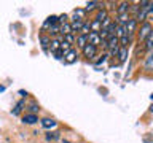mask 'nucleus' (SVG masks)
Returning a JSON list of instances; mask_svg holds the SVG:
<instances>
[{
    "mask_svg": "<svg viewBox=\"0 0 153 143\" xmlns=\"http://www.w3.org/2000/svg\"><path fill=\"white\" fill-rule=\"evenodd\" d=\"M128 56H129V49H128V48H120V52H118V56H117V57H120V64L126 62Z\"/></svg>",
    "mask_w": 153,
    "mask_h": 143,
    "instance_id": "17",
    "label": "nucleus"
},
{
    "mask_svg": "<svg viewBox=\"0 0 153 143\" xmlns=\"http://www.w3.org/2000/svg\"><path fill=\"white\" fill-rule=\"evenodd\" d=\"M61 135H59V132H48L46 133V140H59Z\"/></svg>",
    "mask_w": 153,
    "mask_h": 143,
    "instance_id": "23",
    "label": "nucleus"
},
{
    "mask_svg": "<svg viewBox=\"0 0 153 143\" xmlns=\"http://www.w3.org/2000/svg\"><path fill=\"white\" fill-rule=\"evenodd\" d=\"M153 30V26H152V22H143V24H140L139 26V29H137V33H136V38H137V41L139 43H145V40H147V37L150 35V32Z\"/></svg>",
    "mask_w": 153,
    "mask_h": 143,
    "instance_id": "1",
    "label": "nucleus"
},
{
    "mask_svg": "<svg viewBox=\"0 0 153 143\" xmlns=\"http://www.w3.org/2000/svg\"><path fill=\"white\" fill-rule=\"evenodd\" d=\"M97 52H99V48L94 46V45H89V43L81 49V54H83V57H86L88 60H94V57H97Z\"/></svg>",
    "mask_w": 153,
    "mask_h": 143,
    "instance_id": "2",
    "label": "nucleus"
},
{
    "mask_svg": "<svg viewBox=\"0 0 153 143\" xmlns=\"http://www.w3.org/2000/svg\"><path fill=\"white\" fill-rule=\"evenodd\" d=\"M75 45H76V48L83 49V48L88 45V35H81V33H78V35H76V40H75Z\"/></svg>",
    "mask_w": 153,
    "mask_h": 143,
    "instance_id": "12",
    "label": "nucleus"
},
{
    "mask_svg": "<svg viewBox=\"0 0 153 143\" xmlns=\"http://www.w3.org/2000/svg\"><path fill=\"white\" fill-rule=\"evenodd\" d=\"M40 119H38V114H32V113H26L22 116V122L27 124V126H32V124L38 122Z\"/></svg>",
    "mask_w": 153,
    "mask_h": 143,
    "instance_id": "8",
    "label": "nucleus"
},
{
    "mask_svg": "<svg viewBox=\"0 0 153 143\" xmlns=\"http://www.w3.org/2000/svg\"><path fill=\"white\" fill-rule=\"evenodd\" d=\"M62 40H64V41H67L69 45H72V46H74V45H75V40H76V35H75V33H70V35H65V37H62Z\"/></svg>",
    "mask_w": 153,
    "mask_h": 143,
    "instance_id": "21",
    "label": "nucleus"
},
{
    "mask_svg": "<svg viewBox=\"0 0 153 143\" xmlns=\"http://www.w3.org/2000/svg\"><path fill=\"white\" fill-rule=\"evenodd\" d=\"M61 49V37L59 38H51V45H50V52L54 54Z\"/></svg>",
    "mask_w": 153,
    "mask_h": 143,
    "instance_id": "13",
    "label": "nucleus"
},
{
    "mask_svg": "<svg viewBox=\"0 0 153 143\" xmlns=\"http://www.w3.org/2000/svg\"><path fill=\"white\" fill-rule=\"evenodd\" d=\"M143 49L145 51H153V30L150 32V35L147 37V40H145V43H143Z\"/></svg>",
    "mask_w": 153,
    "mask_h": 143,
    "instance_id": "14",
    "label": "nucleus"
},
{
    "mask_svg": "<svg viewBox=\"0 0 153 143\" xmlns=\"http://www.w3.org/2000/svg\"><path fill=\"white\" fill-rule=\"evenodd\" d=\"M137 29H139V22L132 18L131 21L126 24V32H128V35H129V37H134V35L137 33Z\"/></svg>",
    "mask_w": 153,
    "mask_h": 143,
    "instance_id": "5",
    "label": "nucleus"
},
{
    "mask_svg": "<svg viewBox=\"0 0 153 143\" xmlns=\"http://www.w3.org/2000/svg\"><path fill=\"white\" fill-rule=\"evenodd\" d=\"M54 57H56L57 60H62V59H64V52H62V51L59 49L57 52H54Z\"/></svg>",
    "mask_w": 153,
    "mask_h": 143,
    "instance_id": "26",
    "label": "nucleus"
},
{
    "mask_svg": "<svg viewBox=\"0 0 153 143\" xmlns=\"http://www.w3.org/2000/svg\"><path fill=\"white\" fill-rule=\"evenodd\" d=\"M70 33H74V30H72V26H70V21H69V22H65L61 26V37L70 35Z\"/></svg>",
    "mask_w": 153,
    "mask_h": 143,
    "instance_id": "15",
    "label": "nucleus"
},
{
    "mask_svg": "<svg viewBox=\"0 0 153 143\" xmlns=\"http://www.w3.org/2000/svg\"><path fill=\"white\" fill-rule=\"evenodd\" d=\"M81 35H89L91 33V21H86L83 24V27H81V30H80Z\"/></svg>",
    "mask_w": 153,
    "mask_h": 143,
    "instance_id": "20",
    "label": "nucleus"
},
{
    "mask_svg": "<svg viewBox=\"0 0 153 143\" xmlns=\"http://www.w3.org/2000/svg\"><path fill=\"white\" fill-rule=\"evenodd\" d=\"M152 14H153V2H150V5H148V18H152Z\"/></svg>",
    "mask_w": 153,
    "mask_h": 143,
    "instance_id": "27",
    "label": "nucleus"
},
{
    "mask_svg": "<svg viewBox=\"0 0 153 143\" xmlns=\"http://www.w3.org/2000/svg\"><path fill=\"white\" fill-rule=\"evenodd\" d=\"M40 122H42V127L48 129V130H50V129H54L57 126V121L53 118H43V119H40Z\"/></svg>",
    "mask_w": 153,
    "mask_h": 143,
    "instance_id": "10",
    "label": "nucleus"
},
{
    "mask_svg": "<svg viewBox=\"0 0 153 143\" xmlns=\"http://www.w3.org/2000/svg\"><path fill=\"white\" fill-rule=\"evenodd\" d=\"M88 43H89V45H94V46L100 48V45H102V40H100V35H99V33H94V32H91L89 35H88Z\"/></svg>",
    "mask_w": 153,
    "mask_h": 143,
    "instance_id": "11",
    "label": "nucleus"
},
{
    "mask_svg": "<svg viewBox=\"0 0 153 143\" xmlns=\"http://www.w3.org/2000/svg\"><path fill=\"white\" fill-rule=\"evenodd\" d=\"M108 18H110V14H108V10H107V8L97 10V11H96V14H94V19H96V21H99L100 24H102L105 19H108Z\"/></svg>",
    "mask_w": 153,
    "mask_h": 143,
    "instance_id": "6",
    "label": "nucleus"
},
{
    "mask_svg": "<svg viewBox=\"0 0 153 143\" xmlns=\"http://www.w3.org/2000/svg\"><path fill=\"white\" fill-rule=\"evenodd\" d=\"M129 10H131V3L129 2H120L117 5V16H120V14H128Z\"/></svg>",
    "mask_w": 153,
    "mask_h": 143,
    "instance_id": "7",
    "label": "nucleus"
},
{
    "mask_svg": "<svg viewBox=\"0 0 153 143\" xmlns=\"http://www.w3.org/2000/svg\"><path fill=\"white\" fill-rule=\"evenodd\" d=\"M147 62H148V65H152V64H153V51L150 52V56H148V60H147Z\"/></svg>",
    "mask_w": 153,
    "mask_h": 143,
    "instance_id": "28",
    "label": "nucleus"
},
{
    "mask_svg": "<svg viewBox=\"0 0 153 143\" xmlns=\"http://www.w3.org/2000/svg\"><path fill=\"white\" fill-rule=\"evenodd\" d=\"M100 30H102V24L99 21H96V19H91V32L100 33Z\"/></svg>",
    "mask_w": 153,
    "mask_h": 143,
    "instance_id": "19",
    "label": "nucleus"
},
{
    "mask_svg": "<svg viewBox=\"0 0 153 143\" xmlns=\"http://www.w3.org/2000/svg\"><path fill=\"white\" fill-rule=\"evenodd\" d=\"M67 18H69L67 14H59V24H61V26H62V24H65V22H69V21H67Z\"/></svg>",
    "mask_w": 153,
    "mask_h": 143,
    "instance_id": "25",
    "label": "nucleus"
},
{
    "mask_svg": "<svg viewBox=\"0 0 153 143\" xmlns=\"http://www.w3.org/2000/svg\"><path fill=\"white\" fill-rule=\"evenodd\" d=\"M134 41V37H129V35H124L120 38V46L121 48H129V45Z\"/></svg>",
    "mask_w": 153,
    "mask_h": 143,
    "instance_id": "16",
    "label": "nucleus"
},
{
    "mask_svg": "<svg viewBox=\"0 0 153 143\" xmlns=\"http://www.w3.org/2000/svg\"><path fill=\"white\" fill-rule=\"evenodd\" d=\"M29 111H30L32 114H37L38 111H40V107H38L37 103H32L30 107H29Z\"/></svg>",
    "mask_w": 153,
    "mask_h": 143,
    "instance_id": "24",
    "label": "nucleus"
},
{
    "mask_svg": "<svg viewBox=\"0 0 153 143\" xmlns=\"http://www.w3.org/2000/svg\"><path fill=\"white\" fill-rule=\"evenodd\" d=\"M78 57H80L78 51L72 48V49H70L69 52H65V56H64V62H65V64H69V65H70V64H75V62L78 60Z\"/></svg>",
    "mask_w": 153,
    "mask_h": 143,
    "instance_id": "3",
    "label": "nucleus"
},
{
    "mask_svg": "<svg viewBox=\"0 0 153 143\" xmlns=\"http://www.w3.org/2000/svg\"><path fill=\"white\" fill-rule=\"evenodd\" d=\"M22 107H24V100H19V102L16 103V107H14V110H13L11 113L14 114V116H18V114L22 111Z\"/></svg>",
    "mask_w": 153,
    "mask_h": 143,
    "instance_id": "22",
    "label": "nucleus"
},
{
    "mask_svg": "<svg viewBox=\"0 0 153 143\" xmlns=\"http://www.w3.org/2000/svg\"><path fill=\"white\" fill-rule=\"evenodd\" d=\"M74 18H76V19H81V21H86V10L85 8H76V10H74Z\"/></svg>",
    "mask_w": 153,
    "mask_h": 143,
    "instance_id": "18",
    "label": "nucleus"
},
{
    "mask_svg": "<svg viewBox=\"0 0 153 143\" xmlns=\"http://www.w3.org/2000/svg\"><path fill=\"white\" fill-rule=\"evenodd\" d=\"M19 94H21V95H24V97H27V92H26V91H22V89L19 91Z\"/></svg>",
    "mask_w": 153,
    "mask_h": 143,
    "instance_id": "29",
    "label": "nucleus"
},
{
    "mask_svg": "<svg viewBox=\"0 0 153 143\" xmlns=\"http://www.w3.org/2000/svg\"><path fill=\"white\" fill-rule=\"evenodd\" d=\"M86 21H81V19H76V18H74L70 21V26H72V30H74V33L75 35H78L80 33V30H81V27H83V24H85Z\"/></svg>",
    "mask_w": 153,
    "mask_h": 143,
    "instance_id": "9",
    "label": "nucleus"
},
{
    "mask_svg": "<svg viewBox=\"0 0 153 143\" xmlns=\"http://www.w3.org/2000/svg\"><path fill=\"white\" fill-rule=\"evenodd\" d=\"M38 41H40V46H42V49L48 52L50 51V45H51V38L46 35V33H40L38 35Z\"/></svg>",
    "mask_w": 153,
    "mask_h": 143,
    "instance_id": "4",
    "label": "nucleus"
}]
</instances>
